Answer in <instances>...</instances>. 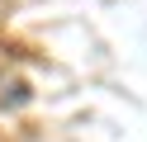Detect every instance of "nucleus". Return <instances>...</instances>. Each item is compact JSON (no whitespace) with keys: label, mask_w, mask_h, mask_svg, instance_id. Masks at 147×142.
<instances>
[]
</instances>
